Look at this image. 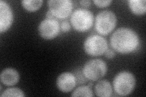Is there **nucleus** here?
<instances>
[{"label":"nucleus","mask_w":146,"mask_h":97,"mask_svg":"<svg viewBox=\"0 0 146 97\" xmlns=\"http://www.w3.org/2000/svg\"><path fill=\"white\" fill-rule=\"evenodd\" d=\"M111 47L121 53H129L133 52L139 44L138 35L131 29L127 27L119 28L110 37Z\"/></svg>","instance_id":"f257e3e1"},{"label":"nucleus","mask_w":146,"mask_h":97,"mask_svg":"<svg viewBox=\"0 0 146 97\" xmlns=\"http://www.w3.org/2000/svg\"><path fill=\"white\" fill-rule=\"evenodd\" d=\"M70 20L72 27L76 30L85 32L92 27L94 15L88 9L79 8L73 12Z\"/></svg>","instance_id":"f03ea898"},{"label":"nucleus","mask_w":146,"mask_h":97,"mask_svg":"<svg viewBox=\"0 0 146 97\" xmlns=\"http://www.w3.org/2000/svg\"><path fill=\"white\" fill-rule=\"evenodd\" d=\"M135 84L136 80L134 75L128 71L119 73L113 80L114 89L116 94L121 96H127L131 94Z\"/></svg>","instance_id":"7ed1b4c3"},{"label":"nucleus","mask_w":146,"mask_h":97,"mask_svg":"<svg viewBox=\"0 0 146 97\" xmlns=\"http://www.w3.org/2000/svg\"><path fill=\"white\" fill-rule=\"evenodd\" d=\"M117 18L110 11L100 12L95 19V29L99 34L107 35L111 33L116 24Z\"/></svg>","instance_id":"20e7f679"},{"label":"nucleus","mask_w":146,"mask_h":97,"mask_svg":"<svg viewBox=\"0 0 146 97\" xmlns=\"http://www.w3.org/2000/svg\"><path fill=\"white\" fill-rule=\"evenodd\" d=\"M106 63L100 59H93L86 62L83 67V72L89 80L97 81L102 78L107 72Z\"/></svg>","instance_id":"39448f33"},{"label":"nucleus","mask_w":146,"mask_h":97,"mask_svg":"<svg viewBox=\"0 0 146 97\" xmlns=\"http://www.w3.org/2000/svg\"><path fill=\"white\" fill-rule=\"evenodd\" d=\"M84 48L85 52L91 56H100L108 49L107 41L102 36L90 35L85 40Z\"/></svg>","instance_id":"423d86ee"},{"label":"nucleus","mask_w":146,"mask_h":97,"mask_svg":"<svg viewBox=\"0 0 146 97\" xmlns=\"http://www.w3.org/2000/svg\"><path fill=\"white\" fill-rule=\"evenodd\" d=\"M48 4L53 16L60 19L68 18L72 12L73 4L70 0H49Z\"/></svg>","instance_id":"0eeeda50"},{"label":"nucleus","mask_w":146,"mask_h":97,"mask_svg":"<svg viewBox=\"0 0 146 97\" xmlns=\"http://www.w3.org/2000/svg\"><path fill=\"white\" fill-rule=\"evenodd\" d=\"M40 35L45 40H51L58 35L60 24L54 18H46L40 22L38 26Z\"/></svg>","instance_id":"6e6552de"},{"label":"nucleus","mask_w":146,"mask_h":97,"mask_svg":"<svg viewBox=\"0 0 146 97\" xmlns=\"http://www.w3.org/2000/svg\"><path fill=\"white\" fill-rule=\"evenodd\" d=\"M13 13L11 7L6 1H0V32L7 31L13 22Z\"/></svg>","instance_id":"1a4fd4ad"},{"label":"nucleus","mask_w":146,"mask_h":97,"mask_svg":"<svg viewBox=\"0 0 146 97\" xmlns=\"http://www.w3.org/2000/svg\"><path fill=\"white\" fill-rule=\"evenodd\" d=\"M56 84L58 89L63 92H71L76 85L75 76L70 72H63L57 77Z\"/></svg>","instance_id":"9d476101"},{"label":"nucleus","mask_w":146,"mask_h":97,"mask_svg":"<svg viewBox=\"0 0 146 97\" xmlns=\"http://www.w3.org/2000/svg\"><path fill=\"white\" fill-rule=\"evenodd\" d=\"M1 81L3 84L11 86L15 85L19 81L20 75L18 72L13 68H7L1 72Z\"/></svg>","instance_id":"9b49d317"},{"label":"nucleus","mask_w":146,"mask_h":97,"mask_svg":"<svg viewBox=\"0 0 146 97\" xmlns=\"http://www.w3.org/2000/svg\"><path fill=\"white\" fill-rule=\"evenodd\" d=\"M94 91L98 96L108 97L112 94V87L110 82L107 80H100L95 86Z\"/></svg>","instance_id":"f8f14e48"},{"label":"nucleus","mask_w":146,"mask_h":97,"mask_svg":"<svg viewBox=\"0 0 146 97\" xmlns=\"http://www.w3.org/2000/svg\"><path fill=\"white\" fill-rule=\"evenodd\" d=\"M129 6L131 11L137 15H143L146 12V2L145 0H130Z\"/></svg>","instance_id":"ddd939ff"},{"label":"nucleus","mask_w":146,"mask_h":97,"mask_svg":"<svg viewBox=\"0 0 146 97\" xmlns=\"http://www.w3.org/2000/svg\"><path fill=\"white\" fill-rule=\"evenodd\" d=\"M42 0H23L21 4L26 11L35 12L39 9L43 4Z\"/></svg>","instance_id":"4468645a"},{"label":"nucleus","mask_w":146,"mask_h":97,"mask_svg":"<svg viewBox=\"0 0 146 97\" xmlns=\"http://www.w3.org/2000/svg\"><path fill=\"white\" fill-rule=\"evenodd\" d=\"M72 96H93V92L88 86L79 87L71 94Z\"/></svg>","instance_id":"2eb2a0df"},{"label":"nucleus","mask_w":146,"mask_h":97,"mask_svg":"<svg viewBox=\"0 0 146 97\" xmlns=\"http://www.w3.org/2000/svg\"><path fill=\"white\" fill-rule=\"evenodd\" d=\"M25 95L21 89L18 88H9L4 90L1 95V97L5 96H25Z\"/></svg>","instance_id":"dca6fc26"},{"label":"nucleus","mask_w":146,"mask_h":97,"mask_svg":"<svg viewBox=\"0 0 146 97\" xmlns=\"http://www.w3.org/2000/svg\"><path fill=\"white\" fill-rule=\"evenodd\" d=\"M74 75L75 76L76 82L79 84H83L87 81L88 79L85 77L83 72V69L81 67H78L74 71Z\"/></svg>","instance_id":"f3484780"},{"label":"nucleus","mask_w":146,"mask_h":97,"mask_svg":"<svg viewBox=\"0 0 146 97\" xmlns=\"http://www.w3.org/2000/svg\"><path fill=\"white\" fill-rule=\"evenodd\" d=\"M93 3L95 5L99 7H106L108 6L111 4V1L110 0H107V1H99V0H94Z\"/></svg>","instance_id":"a211bd4d"},{"label":"nucleus","mask_w":146,"mask_h":97,"mask_svg":"<svg viewBox=\"0 0 146 97\" xmlns=\"http://www.w3.org/2000/svg\"><path fill=\"white\" fill-rule=\"evenodd\" d=\"M61 29L64 32H69L71 29V26L70 22L68 21H63L61 24Z\"/></svg>","instance_id":"6ab92c4d"},{"label":"nucleus","mask_w":146,"mask_h":97,"mask_svg":"<svg viewBox=\"0 0 146 97\" xmlns=\"http://www.w3.org/2000/svg\"><path fill=\"white\" fill-rule=\"evenodd\" d=\"M105 55L108 59H112L115 56V52H114L113 50L107 49L106 52H105Z\"/></svg>","instance_id":"aec40b11"},{"label":"nucleus","mask_w":146,"mask_h":97,"mask_svg":"<svg viewBox=\"0 0 146 97\" xmlns=\"http://www.w3.org/2000/svg\"><path fill=\"white\" fill-rule=\"evenodd\" d=\"M91 1L89 0H86V1H80L79 3L81 4L82 6L85 7H89L91 5Z\"/></svg>","instance_id":"412c9836"},{"label":"nucleus","mask_w":146,"mask_h":97,"mask_svg":"<svg viewBox=\"0 0 146 97\" xmlns=\"http://www.w3.org/2000/svg\"><path fill=\"white\" fill-rule=\"evenodd\" d=\"M54 16L52 14V13L50 12V11H48L46 13V18H54Z\"/></svg>","instance_id":"4be33fe9"},{"label":"nucleus","mask_w":146,"mask_h":97,"mask_svg":"<svg viewBox=\"0 0 146 97\" xmlns=\"http://www.w3.org/2000/svg\"><path fill=\"white\" fill-rule=\"evenodd\" d=\"M93 86V84H92V83H90V84H88V86L90 87V86Z\"/></svg>","instance_id":"5701e85b"}]
</instances>
